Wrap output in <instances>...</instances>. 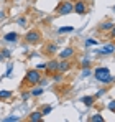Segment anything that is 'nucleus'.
<instances>
[{"instance_id": "20", "label": "nucleus", "mask_w": 115, "mask_h": 122, "mask_svg": "<svg viewBox=\"0 0 115 122\" xmlns=\"http://www.w3.org/2000/svg\"><path fill=\"white\" fill-rule=\"evenodd\" d=\"M13 121H18V117L17 116H12V117H7L5 119V122H13Z\"/></svg>"}, {"instance_id": "30", "label": "nucleus", "mask_w": 115, "mask_h": 122, "mask_svg": "<svg viewBox=\"0 0 115 122\" xmlns=\"http://www.w3.org/2000/svg\"><path fill=\"white\" fill-rule=\"evenodd\" d=\"M114 10H115V7H114Z\"/></svg>"}, {"instance_id": "7", "label": "nucleus", "mask_w": 115, "mask_h": 122, "mask_svg": "<svg viewBox=\"0 0 115 122\" xmlns=\"http://www.w3.org/2000/svg\"><path fill=\"white\" fill-rule=\"evenodd\" d=\"M74 55V50L72 48H66V50H62L61 53H59V58L61 60H66V58H69V56H72Z\"/></svg>"}, {"instance_id": "21", "label": "nucleus", "mask_w": 115, "mask_h": 122, "mask_svg": "<svg viewBox=\"0 0 115 122\" xmlns=\"http://www.w3.org/2000/svg\"><path fill=\"white\" fill-rule=\"evenodd\" d=\"M2 56H3V58H8V56H10V51H8V50H3V51H2Z\"/></svg>"}, {"instance_id": "10", "label": "nucleus", "mask_w": 115, "mask_h": 122, "mask_svg": "<svg viewBox=\"0 0 115 122\" xmlns=\"http://www.w3.org/2000/svg\"><path fill=\"white\" fill-rule=\"evenodd\" d=\"M46 69L48 71H58V61H49L46 64Z\"/></svg>"}, {"instance_id": "18", "label": "nucleus", "mask_w": 115, "mask_h": 122, "mask_svg": "<svg viewBox=\"0 0 115 122\" xmlns=\"http://www.w3.org/2000/svg\"><path fill=\"white\" fill-rule=\"evenodd\" d=\"M46 50H48V53H56V45H48Z\"/></svg>"}, {"instance_id": "28", "label": "nucleus", "mask_w": 115, "mask_h": 122, "mask_svg": "<svg viewBox=\"0 0 115 122\" xmlns=\"http://www.w3.org/2000/svg\"><path fill=\"white\" fill-rule=\"evenodd\" d=\"M109 36H112V38L115 36V28H112V31H110V35H109Z\"/></svg>"}, {"instance_id": "3", "label": "nucleus", "mask_w": 115, "mask_h": 122, "mask_svg": "<svg viewBox=\"0 0 115 122\" xmlns=\"http://www.w3.org/2000/svg\"><path fill=\"white\" fill-rule=\"evenodd\" d=\"M74 10V3H71V2H62L59 7H58V12L61 13V15H67V13H71Z\"/></svg>"}, {"instance_id": "19", "label": "nucleus", "mask_w": 115, "mask_h": 122, "mask_svg": "<svg viewBox=\"0 0 115 122\" xmlns=\"http://www.w3.org/2000/svg\"><path fill=\"white\" fill-rule=\"evenodd\" d=\"M31 94H33V96H39V94H43V89H41V87H36V89L31 91Z\"/></svg>"}, {"instance_id": "17", "label": "nucleus", "mask_w": 115, "mask_h": 122, "mask_svg": "<svg viewBox=\"0 0 115 122\" xmlns=\"http://www.w3.org/2000/svg\"><path fill=\"white\" fill-rule=\"evenodd\" d=\"M49 112H51V106H44V107L41 109V114H43V116H48Z\"/></svg>"}, {"instance_id": "14", "label": "nucleus", "mask_w": 115, "mask_h": 122, "mask_svg": "<svg viewBox=\"0 0 115 122\" xmlns=\"http://www.w3.org/2000/svg\"><path fill=\"white\" fill-rule=\"evenodd\" d=\"M10 96H12L10 91H0V99H2V101H3V99H8Z\"/></svg>"}, {"instance_id": "26", "label": "nucleus", "mask_w": 115, "mask_h": 122, "mask_svg": "<svg viewBox=\"0 0 115 122\" xmlns=\"http://www.w3.org/2000/svg\"><path fill=\"white\" fill-rule=\"evenodd\" d=\"M61 79H62V78H61V74H56V76H54V81H56V82H59Z\"/></svg>"}, {"instance_id": "13", "label": "nucleus", "mask_w": 115, "mask_h": 122, "mask_svg": "<svg viewBox=\"0 0 115 122\" xmlns=\"http://www.w3.org/2000/svg\"><path fill=\"white\" fill-rule=\"evenodd\" d=\"M110 28H114V21H105L100 25V30H110Z\"/></svg>"}, {"instance_id": "4", "label": "nucleus", "mask_w": 115, "mask_h": 122, "mask_svg": "<svg viewBox=\"0 0 115 122\" xmlns=\"http://www.w3.org/2000/svg\"><path fill=\"white\" fill-rule=\"evenodd\" d=\"M39 31L38 30H31V31H28L26 33V36H25V40L28 41V43H36V41H39Z\"/></svg>"}, {"instance_id": "25", "label": "nucleus", "mask_w": 115, "mask_h": 122, "mask_svg": "<svg viewBox=\"0 0 115 122\" xmlns=\"http://www.w3.org/2000/svg\"><path fill=\"white\" fill-rule=\"evenodd\" d=\"M82 76H84V78H87V76H91V71H89V69H86V71L82 73Z\"/></svg>"}, {"instance_id": "12", "label": "nucleus", "mask_w": 115, "mask_h": 122, "mask_svg": "<svg viewBox=\"0 0 115 122\" xmlns=\"http://www.w3.org/2000/svg\"><path fill=\"white\" fill-rule=\"evenodd\" d=\"M58 69H59V71H66V69H69V63H67V61L58 63Z\"/></svg>"}, {"instance_id": "15", "label": "nucleus", "mask_w": 115, "mask_h": 122, "mask_svg": "<svg viewBox=\"0 0 115 122\" xmlns=\"http://www.w3.org/2000/svg\"><path fill=\"white\" fill-rule=\"evenodd\" d=\"M71 31H74L72 26H62V28H59V33H71Z\"/></svg>"}, {"instance_id": "23", "label": "nucleus", "mask_w": 115, "mask_h": 122, "mask_svg": "<svg viewBox=\"0 0 115 122\" xmlns=\"http://www.w3.org/2000/svg\"><path fill=\"white\" fill-rule=\"evenodd\" d=\"M18 25H21V26L26 25V20H25V18H18Z\"/></svg>"}, {"instance_id": "27", "label": "nucleus", "mask_w": 115, "mask_h": 122, "mask_svg": "<svg viewBox=\"0 0 115 122\" xmlns=\"http://www.w3.org/2000/svg\"><path fill=\"white\" fill-rule=\"evenodd\" d=\"M46 68V63H41V64H38V69H44Z\"/></svg>"}, {"instance_id": "1", "label": "nucleus", "mask_w": 115, "mask_h": 122, "mask_svg": "<svg viewBox=\"0 0 115 122\" xmlns=\"http://www.w3.org/2000/svg\"><path fill=\"white\" fill-rule=\"evenodd\" d=\"M94 76H96L97 79L100 82H112L115 81L114 76H110V71H109V68H97L96 71H94Z\"/></svg>"}, {"instance_id": "22", "label": "nucleus", "mask_w": 115, "mask_h": 122, "mask_svg": "<svg viewBox=\"0 0 115 122\" xmlns=\"http://www.w3.org/2000/svg\"><path fill=\"white\" fill-rule=\"evenodd\" d=\"M109 109H110V111H115V101L109 102Z\"/></svg>"}, {"instance_id": "8", "label": "nucleus", "mask_w": 115, "mask_h": 122, "mask_svg": "<svg viewBox=\"0 0 115 122\" xmlns=\"http://www.w3.org/2000/svg\"><path fill=\"white\" fill-rule=\"evenodd\" d=\"M5 40H7V41H17V40H18V35H17L15 31H10V33L5 35Z\"/></svg>"}, {"instance_id": "24", "label": "nucleus", "mask_w": 115, "mask_h": 122, "mask_svg": "<svg viewBox=\"0 0 115 122\" xmlns=\"http://www.w3.org/2000/svg\"><path fill=\"white\" fill-rule=\"evenodd\" d=\"M81 64H82V66L86 68V66H89V64H91V61H89V60H84L82 63H81Z\"/></svg>"}, {"instance_id": "2", "label": "nucleus", "mask_w": 115, "mask_h": 122, "mask_svg": "<svg viewBox=\"0 0 115 122\" xmlns=\"http://www.w3.org/2000/svg\"><path fill=\"white\" fill-rule=\"evenodd\" d=\"M41 81V74L38 73V69H30L26 73V78H25V82L30 84V86H35L36 82Z\"/></svg>"}, {"instance_id": "29", "label": "nucleus", "mask_w": 115, "mask_h": 122, "mask_svg": "<svg viewBox=\"0 0 115 122\" xmlns=\"http://www.w3.org/2000/svg\"><path fill=\"white\" fill-rule=\"evenodd\" d=\"M0 60H3V56H2V55H0Z\"/></svg>"}, {"instance_id": "11", "label": "nucleus", "mask_w": 115, "mask_h": 122, "mask_svg": "<svg viewBox=\"0 0 115 122\" xmlns=\"http://www.w3.org/2000/svg\"><path fill=\"white\" fill-rule=\"evenodd\" d=\"M94 99H96V97H92V96H86V97H82V102H84L87 107H91V106L94 104Z\"/></svg>"}, {"instance_id": "16", "label": "nucleus", "mask_w": 115, "mask_h": 122, "mask_svg": "<svg viewBox=\"0 0 115 122\" xmlns=\"http://www.w3.org/2000/svg\"><path fill=\"white\" fill-rule=\"evenodd\" d=\"M91 121H92V122H99V121H100V122H102V121H104V117H102L100 114H94V116L91 117Z\"/></svg>"}, {"instance_id": "9", "label": "nucleus", "mask_w": 115, "mask_h": 122, "mask_svg": "<svg viewBox=\"0 0 115 122\" xmlns=\"http://www.w3.org/2000/svg\"><path fill=\"white\" fill-rule=\"evenodd\" d=\"M41 117H43V114H41V112H31V114H30V121H33V122L41 121Z\"/></svg>"}, {"instance_id": "5", "label": "nucleus", "mask_w": 115, "mask_h": 122, "mask_svg": "<svg viewBox=\"0 0 115 122\" xmlns=\"http://www.w3.org/2000/svg\"><path fill=\"white\" fill-rule=\"evenodd\" d=\"M74 12L79 13V15H84L86 12H87V3L84 2V0H79L74 3Z\"/></svg>"}, {"instance_id": "6", "label": "nucleus", "mask_w": 115, "mask_h": 122, "mask_svg": "<svg viewBox=\"0 0 115 122\" xmlns=\"http://www.w3.org/2000/svg\"><path fill=\"white\" fill-rule=\"evenodd\" d=\"M110 53H115V43H110L100 50V55H110Z\"/></svg>"}]
</instances>
